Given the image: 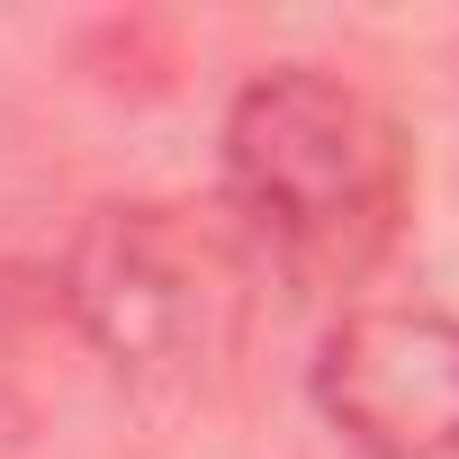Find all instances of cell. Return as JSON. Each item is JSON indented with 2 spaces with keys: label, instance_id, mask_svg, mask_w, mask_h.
I'll list each match as a JSON object with an SVG mask.
<instances>
[{
  "label": "cell",
  "instance_id": "cell-2",
  "mask_svg": "<svg viewBox=\"0 0 459 459\" xmlns=\"http://www.w3.org/2000/svg\"><path fill=\"white\" fill-rule=\"evenodd\" d=\"M262 298L253 244L225 207L189 198H108L64 244V316L100 369L135 396H198L244 360Z\"/></svg>",
  "mask_w": 459,
  "mask_h": 459
},
{
  "label": "cell",
  "instance_id": "cell-3",
  "mask_svg": "<svg viewBox=\"0 0 459 459\" xmlns=\"http://www.w3.org/2000/svg\"><path fill=\"white\" fill-rule=\"evenodd\" d=\"M307 387L360 459H459V316L441 307H342Z\"/></svg>",
  "mask_w": 459,
  "mask_h": 459
},
{
  "label": "cell",
  "instance_id": "cell-1",
  "mask_svg": "<svg viewBox=\"0 0 459 459\" xmlns=\"http://www.w3.org/2000/svg\"><path fill=\"white\" fill-rule=\"evenodd\" d=\"M225 225L289 289L342 298L378 280L414 207V144L396 108L325 64H271L225 100L216 126Z\"/></svg>",
  "mask_w": 459,
  "mask_h": 459
}]
</instances>
